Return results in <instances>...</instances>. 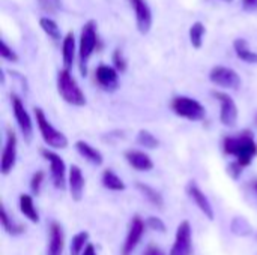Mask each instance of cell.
<instances>
[{
	"label": "cell",
	"instance_id": "obj_16",
	"mask_svg": "<svg viewBox=\"0 0 257 255\" xmlns=\"http://www.w3.org/2000/svg\"><path fill=\"white\" fill-rule=\"evenodd\" d=\"M136 12L137 29L142 35H146L152 27V12L146 0H130Z\"/></svg>",
	"mask_w": 257,
	"mask_h": 255
},
{
	"label": "cell",
	"instance_id": "obj_41",
	"mask_svg": "<svg viewBox=\"0 0 257 255\" xmlns=\"http://www.w3.org/2000/svg\"><path fill=\"white\" fill-rule=\"evenodd\" d=\"M223 2H233V0H223Z\"/></svg>",
	"mask_w": 257,
	"mask_h": 255
},
{
	"label": "cell",
	"instance_id": "obj_15",
	"mask_svg": "<svg viewBox=\"0 0 257 255\" xmlns=\"http://www.w3.org/2000/svg\"><path fill=\"white\" fill-rule=\"evenodd\" d=\"M84 186L86 180L83 176V171L78 165H71L68 170V188L71 198L74 201H81L84 197Z\"/></svg>",
	"mask_w": 257,
	"mask_h": 255
},
{
	"label": "cell",
	"instance_id": "obj_21",
	"mask_svg": "<svg viewBox=\"0 0 257 255\" xmlns=\"http://www.w3.org/2000/svg\"><path fill=\"white\" fill-rule=\"evenodd\" d=\"M18 206H20V212L21 215L29 219L30 222L33 224H38L39 222V213L35 207V203H33V198L32 195L29 194H21L20 198H18Z\"/></svg>",
	"mask_w": 257,
	"mask_h": 255
},
{
	"label": "cell",
	"instance_id": "obj_26",
	"mask_svg": "<svg viewBox=\"0 0 257 255\" xmlns=\"http://www.w3.org/2000/svg\"><path fill=\"white\" fill-rule=\"evenodd\" d=\"M89 245V233L87 231H78L69 243V254L81 255L86 246Z\"/></svg>",
	"mask_w": 257,
	"mask_h": 255
},
{
	"label": "cell",
	"instance_id": "obj_34",
	"mask_svg": "<svg viewBox=\"0 0 257 255\" xmlns=\"http://www.w3.org/2000/svg\"><path fill=\"white\" fill-rule=\"evenodd\" d=\"M235 221L239 224V227H233L232 225V231L235 233V234H239V236H248L250 233H251V227H250V224L244 219V218H235Z\"/></svg>",
	"mask_w": 257,
	"mask_h": 255
},
{
	"label": "cell",
	"instance_id": "obj_8",
	"mask_svg": "<svg viewBox=\"0 0 257 255\" xmlns=\"http://www.w3.org/2000/svg\"><path fill=\"white\" fill-rule=\"evenodd\" d=\"M214 98L220 102V122L226 128H235L238 123V105L233 98L224 92H212Z\"/></svg>",
	"mask_w": 257,
	"mask_h": 255
},
{
	"label": "cell",
	"instance_id": "obj_31",
	"mask_svg": "<svg viewBox=\"0 0 257 255\" xmlns=\"http://www.w3.org/2000/svg\"><path fill=\"white\" fill-rule=\"evenodd\" d=\"M146 227H149L151 230L158 231V233H166V230H167L164 221L161 218H158V216H149L146 219Z\"/></svg>",
	"mask_w": 257,
	"mask_h": 255
},
{
	"label": "cell",
	"instance_id": "obj_38",
	"mask_svg": "<svg viewBox=\"0 0 257 255\" xmlns=\"http://www.w3.org/2000/svg\"><path fill=\"white\" fill-rule=\"evenodd\" d=\"M81 255H96V249H95V246H93L92 243H89Z\"/></svg>",
	"mask_w": 257,
	"mask_h": 255
},
{
	"label": "cell",
	"instance_id": "obj_36",
	"mask_svg": "<svg viewBox=\"0 0 257 255\" xmlns=\"http://www.w3.org/2000/svg\"><path fill=\"white\" fill-rule=\"evenodd\" d=\"M242 6L245 11H257V0H242Z\"/></svg>",
	"mask_w": 257,
	"mask_h": 255
},
{
	"label": "cell",
	"instance_id": "obj_23",
	"mask_svg": "<svg viewBox=\"0 0 257 255\" xmlns=\"http://www.w3.org/2000/svg\"><path fill=\"white\" fill-rule=\"evenodd\" d=\"M0 222H2V227L5 230V233H8L11 236H20V234H23L26 231L24 225H21L20 222H17L14 218L9 216L5 206H2V209H0Z\"/></svg>",
	"mask_w": 257,
	"mask_h": 255
},
{
	"label": "cell",
	"instance_id": "obj_10",
	"mask_svg": "<svg viewBox=\"0 0 257 255\" xmlns=\"http://www.w3.org/2000/svg\"><path fill=\"white\" fill-rule=\"evenodd\" d=\"M12 111H14V117H15V122L23 134V138L30 143L32 137H33V120L30 117V114L27 113L23 101L18 98V96H12Z\"/></svg>",
	"mask_w": 257,
	"mask_h": 255
},
{
	"label": "cell",
	"instance_id": "obj_19",
	"mask_svg": "<svg viewBox=\"0 0 257 255\" xmlns=\"http://www.w3.org/2000/svg\"><path fill=\"white\" fill-rule=\"evenodd\" d=\"M75 150L78 152V155H80L81 158H84V159H86L87 162H90L92 165L99 167V165H102V162H104L102 153H101L96 147H93L92 144H89V143L84 141V140L75 141Z\"/></svg>",
	"mask_w": 257,
	"mask_h": 255
},
{
	"label": "cell",
	"instance_id": "obj_5",
	"mask_svg": "<svg viewBox=\"0 0 257 255\" xmlns=\"http://www.w3.org/2000/svg\"><path fill=\"white\" fill-rule=\"evenodd\" d=\"M172 110L176 116L187 119L190 122H200L206 116L205 107L194 98L190 96H176L172 101Z\"/></svg>",
	"mask_w": 257,
	"mask_h": 255
},
{
	"label": "cell",
	"instance_id": "obj_3",
	"mask_svg": "<svg viewBox=\"0 0 257 255\" xmlns=\"http://www.w3.org/2000/svg\"><path fill=\"white\" fill-rule=\"evenodd\" d=\"M96 44H98V27L93 20H89L81 29V36L78 44V65H80L81 75L87 74V63L96 48Z\"/></svg>",
	"mask_w": 257,
	"mask_h": 255
},
{
	"label": "cell",
	"instance_id": "obj_13",
	"mask_svg": "<svg viewBox=\"0 0 257 255\" xmlns=\"http://www.w3.org/2000/svg\"><path fill=\"white\" fill-rule=\"evenodd\" d=\"M95 80L105 92H114L119 87V72L110 65H99L95 71Z\"/></svg>",
	"mask_w": 257,
	"mask_h": 255
},
{
	"label": "cell",
	"instance_id": "obj_29",
	"mask_svg": "<svg viewBox=\"0 0 257 255\" xmlns=\"http://www.w3.org/2000/svg\"><path fill=\"white\" fill-rule=\"evenodd\" d=\"M137 143L140 146H143L145 149H157L160 146V140L152 132H149L146 129L139 131V134H137Z\"/></svg>",
	"mask_w": 257,
	"mask_h": 255
},
{
	"label": "cell",
	"instance_id": "obj_6",
	"mask_svg": "<svg viewBox=\"0 0 257 255\" xmlns=\"http://www.w3.org/2000/svg\"><path fill=\"white\" fill-rule=\"evenodd\" d=\"M42 156L45 161L50 164V174H51V182L56 189H65L68 185V171H66V164L65 161L53 150L50 149H42L41 150Z\"/></svg>",
	"mask_w": 257,
	"mask_h": 255
},
{
	"label": "cell",
	"instance_id": "obj_40",
	"mask_svg": "<svg viewBox=\"0 0 257 255\" xmlns=\"http://www.w3.org/2000/svg\"><path fill=\"white\" fill-rule=\"evenodd\" d=\"M254 189H256V192H257V183H256V185H254Z\"/></svg>",
	"mask_w": 257,
	"mask_h": 255
},
{
	"label": "cell",
	"instance_id": "obj_33",
	"mask_svg": "<svg viewBox=\"0 0 257 255\" xmlns=\"http://www.w3.org/2000/svg\"><path fill=\"white\" fill-rule=\"evenodd\" d=\"M0 56H2L5 60H8V62H18L17 53H15L5 41L0 42Z\"/></svg>",
	"mask_w": 257,
	"mask_h": 255
},
{
	"label": "cell",
	"instance_id": "obj_39",
	"mask_svg": "<svg viewBox=\"0 0 257 255\" xmlns=\"http://www.w3.org/2000/svg\"><path fill=\"white\" fill-rule=\"evenodd\" d=\"M44 2H48V3H54V5H57V3H59V0H44Z\"/></svg>",
	"mask_w": 257,
	"mask_h": 255
},
{
	"label": "cell",
	"instance_id": "obj_2",
	"mask_svg": "<svg viewBox=\"0 0 257 255\" xmlns=\"http://www.w3.org/2000/svg\"><path fill=\"white\" fill-rule=\"evenodd\" d=\"M57 92L60 98L74 107H84L86 105V95L83 93L81 87L71 75V71L62 69L57 74Z\"/></svg>",
	"mask_w": 257,
	"mask_h": 255
},
{
	"label": "cell",
	"instance_id": "obj_20",
	"mask_svg": "<svg viewBox=\"0 0 257 255\" xmlns=\"http://www.w3.org/2000/svg\"><path fill=\"white\" fill-rule=\"evenodd\" d=\"M75 53H77V44H75V36L72 32H68L62 41V60H63V69L71 71L74 60H75Z\"/></svg>",
	"mask_w": 257,
	"mask_h": 255
},
{
	"label": "cell",
	"instance_id": "obj_22",
	"mask_svg": "<svg viewBox=\"0 0 257 255\" xmlns=\"http://www.w3.org/2000/svg\"><path fill=\"white\" fill-rule=\"evenodd\" d=\"M233 50H235L238 59H241L242 62L250 63V65H257V53L250 48V45L245 39H242V38L235 39Z\"/></svg>",
	"mask_w": 257,
	"mask_h": 255
},
{
	"label": "cell",
	"instance_id": "obj_14",
	"mask_svg": "<svg viewBox=\"0 0 257 255\" xmlns=\"http://www.w3.org/2000/svg\"><path fill=\"white\" fill-rule=\"evenodd\" d=\"M187 194L188 197L193 200V203L197 206V209L205 215V218H208L209 221H214L215 219V212H214V207L209 201V198L205 195V192L194 183V182H190L188 186H187Z\"/></svg>",
	"mask_w": 257,
	"mask_h": 255
},
{
	"label": "cell",
	"instance_id": "obj_37",
	"mask_svg": "<svg viewBox=\"0 0 257 255\" xmlns=\"http://www.w3.org/2000/svg\"><path fill=\"white\" fill-rule=\"evenodd\" d=\"M143 255H166V252L161 248H158V246H149Z\"/></svg>",
	"mask_w": 257,
	"mask_h": 255
},
{
	"label": "cell",
	"instance_id": "obj_9",
	"mask_svg": "<svg viewBox=\"0 0 257 255\" xmlns=\"http://www.w3.org/2000/svg\"><path fill=\"white\" fill-rule=\"evenodd\" d=\"M193 249V228L190 221H182L175 234V243L169 255H190Z\"/></svg>",
	"mask_w": 257,
	"mask_h": 255
},
{
	"label": "cell",
	"instance_id": "obj_27",
	"mask_svg": "<svg viewBox=\"0 0 257 255\" xmlns=\"http://www.w3.org/2000/svg\"><path fill=\"white\" fill-rule=\"evenodd\" d=\"M206 29L200 21H196L191 27H190V42L194 48H202L203 45V38H205Z\"/></svg>",
	"mask_w": 257,
	"mask_h": 255
},
{
	"label": "cell",
	"instance_id": "obj_30",
	"mask_svg": "<svg viewBox=\"0 0 257 255\" xmlns=\"http://www.w3.org/2000/svg\"><path fill=\"white\" fill-rule=\"evenodd\" d=\"M44 180H45L44 171H36V173L32 176V179H30V191H32L33 195H39L41 188H42V185H44Z\"/></svg>",
	"mask_w": 257,
	"mask_h": 255
},
{
	"label": "cell",
	"instance_id": "obj_24",
	"mask_svg": "<svg viewBox=\"0 0 257 255\" xmlns=\"http://www.w3.org/2000/svg\"><path fill=\"white\" fill-rule=\"evenodd\" d=\"M101 183L105 189L108 191H114V192H120L125 191V182L113 171V170H104L102 176H101Z\"/></svg>",
	"mask_w": 257,
	"mask_h": 255
},
{
	"label": "cell",
	"instance_id": "obj_4",
	"mask_svg": "<svg viewBox=\"0 0 257 255\" xmlns=\"http://www.w3.org/2000/svg\"><path fill=\"white\" fill-rule=\"evenodd\" d=\"M35 122H36V126L39 129V134H41L44 143L50 149H66L68 147L66 135L62 131H59L57 128H54L51 125V122L48 120V117L45 116V113L38 107L35 108Z\"/></svg>",
	"mask_w": 257,
	"mask_h": 255
},
{
	"label": "cell",
	"instance_id": "obj_35",
	"mask_svg": "<svg viewBox=\"0 0 257 255\" xmlns=\"http://www.w3.org/2000/svg\"><path fill=\"white\" fill-rule=\"evenodd\" d=\"M242 165L238 162V161H233V162H230L229 165H227V174L233 179V180H238L239 179V176L242 174Z\"/></svg>",
	"mask_w": 257,
	"mask_h": 255
},
{
	"label": "cell",
	"instance_id": "obj_28",
	"mask_svg": "<svg viewBox=\"0 0 257 255\" xmlns=\"http://www.w3.org/2000/svg\"><path fill=\"white\" fill-rule=\"evenodd\" d=\"M39 26L48 38H51L53 41H60V27L57 26V23L54 20L42 17L39 20Z\"/></svg>",
	"mask_w": 257,
	"mask_h": 255
},
{
	"label": "cell",
	"instance_id": "obj_17",
	"mask_svg": "<svg viewBox=\"0 0 257 255\" xmlns=\"http://www.w3.org/2000/svg\"><path fill=\"white\" fill-rule=\"evenodd\" d=\"M65 248V234L59 222H51L48 230V245L47 255H62Z\"/></svg>",
	"mask_w": 257,
	"mask_h": 255
},
{
	"label": "cell",
	"instance_id": "obj_11",
	"mask_svg": "<svg viewBox=\"0 0 257 255\" xmlns=\"http://www.w3.org/2000/svg\"><path fill=\"white\" fill-rule=\"evenodd\" d=\"M17 135L14 134V131H8L6 134V140H5V146H3V152H2V158H0V173L3 176H8L15 164H17Z\"/></svg>",
	"mask_w": 257,
	"mask_h": 255
},
{
	"label": "cell",
	"instance_id": "obj_25",
	"mask_svg": "<svg viewBox=\"0 0 257 255\" xmlns=\"http://www.w3.org/2000/svg\"><path fill=\"white\" fill-rule=\"evenodd\" d=\"M136 188L140 191V194H142L151 204H154V206L158 207V209H163V207H164V198H163V195H161L155 188H152V186H149V185H146V183H142V182H139V183L136 185Z\"/></svg>",
	"mask_w": 257,
	"mask_h": 255
},
{
	"label": "cell",
	"instance_id": "obj_1",
	"mask_svg": "<svg viewBox=\"0 0 257 255\" xmlns=\"http://www.w3.org/2000/svg\"><path fill=\"white\" fill-rule=\"evenodd\" d=\"M223 150L226 155L235 156L242 167H248L257 155V143L250 134H241L238 137H226L223 141Z\"/></svg>",
	"mask_w": 257,
	"mask_h": 255
},
{
	"label": "cell",
	"instance_id": "obj_7",
	"mask_svg": "<svg viewBox=\"0 0 257 255\" xmlns=\"http://www.w3.org/2000/svg\"><path fill=\"white\" fill-rule=\"evenodd\" d=\"M209 80L212 84L221 87V89H229V90H238L241 87V77L238 72L232 68L227 66H214L209 72Z\"/></svg>",
	"mask_w": 257,
	"mask_h": 255
},
{
	"label": "cell",
	"instance_id": "obj_18",
	"mask_svg": "<svg viewBox=\"0 0 257 255\" xmlns=\"http://www.w3.org/2000/svg\"><path fill=\"white\" fill-rule=\"evenodd\" d=\"M125 159L137 171H151L154 168L152 158L143 150H128L125 152Z\"/></svg>",
	"mask_w": 257,
	"mask_h": 255
},
{
	"label": "cell",
	"instance_id": "obj_12",
	"mask_svg": "<svg viewBox=\"0 0 257 255\" xmlns=\"http://www.w3.org/2000/svg\"><path fill=\"white\" fill-rule=\"evenodd\" d=\"M145 230H146V222H145L140 216H134L133 221H131V224H130V228H128L125 242H123V245H122L120 254H133V252L136 251V248L139 246V243L142 242V237H143V234H145Z\"/></svg>",
	"mask_w": 257,
	"mask_h": 255
},
{
	"label": "cell",
	"instance_id": "obj_32",
	"mask_svg": "<svg viewBox=\"0 0 257 255\" xmlns=\"http://www.w3.org/2000/svg\"><path fill=\"white\" fill-rule=\"evenodd\" d=\"M113 66L116 68L117 72H125L126 71V60L123 57V53L116 48L114 53H113Z\"/></svg>",
	"mask_w": 257,
	"mask_h": 255
}]
</instances>
